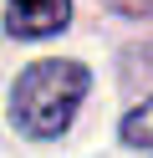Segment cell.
<instances>
[{
	"instance_id": "6da1fadb",
	"label": "cell",
	"mask_w": 153,
	"mask_h": 158,
	"mask_svg": "<svg viewBox=\"0 0 153 158\" xmlns=\"http://www.w3.org/2000/svg\"><path fill=\"white\" fill-rule=\"evenodd\" d=\"M87 87H92V77L82 61H66V56L61 61H36L10 87V123L26 138H56L71 127Z\"/></svg>"
},
{
	"instance_id": "7a4b0ae2",
	"label": "cell",
	"mask_w": 153,
	"mask_h": 158,
	"mask_svg": "<svg viewBox=\"0 0 153 158\" xmlns=\"http://www.w3.org/2000/svg\"><path fill=\"white\" fill-rule=\"evenodd\" d=\"M66 21H71V0H10V10H5V31L26 36V41L56 36Z\"/></svg>"
},
{
	"instance_id": "3957f363",
	"label": "cell",
	"mask_w": 153,
	"mask_h": 158,
	"mask_svg": "<svg viewBox=\"0 0 153 158\" xmlns=\"http://www.w3.org/2000/svg\"><path fill=\"white\" fill-rule=\"evenodd\" d=\"M122 143H128V148H143V153H153V97L122 117Z\"/></svg>"
},
{
	"instance_id": "277c9868",
	"label": "cell",
	"mask_w": 153,
	"mask_h": 158,
	"mask_svg": "<svg viewBox=\"0 0 153 158\" xmlns=\"http://www.w3.org/2000/svg\"><path fill=\"white\" fill-rule=\"evenodd\" d=\"M117 10H128V15H153V0H112Z\"/></svg>"
}]
</instances>
